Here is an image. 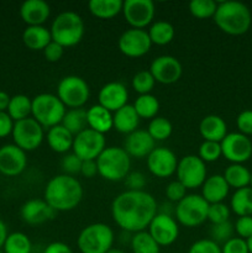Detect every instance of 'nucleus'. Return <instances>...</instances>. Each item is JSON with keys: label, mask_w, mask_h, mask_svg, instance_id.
<instances>
[{"label": "nucleus", "mask_w": 252, "mask_h": 253, "mask_svg": "<svg viewBox=\"0 0 252 253\" xmlns=\"http://www.w3.org/2000/svg\"><path fill=\"white\" fill-rule=\"evenodd\" d=\"M157 211V202L145 190H125L111 204L114 221L128 234L145 231Z\"/></svg>", "instance_id": "obj_1"}, {"label": "nucleus", "mask_w": 252, "mask_h": 253, "mask_svg": "<svg viewBox=\"0 0 252 253\" xmlns=\"http://www.w3.org/2000/svg\"><path fill=\"white\" fill-rule=\"evenodd\" d=\"M83 194V187L77 178L58 174L46 184L43 199L54 211H71L81 204Z\"/></svg>", "instance_id": "obj_2"}, {"label": "nucleus", "mask_w": 252, "mask_h": 253, "mask_svg": "<svg viewBox=\"0 0 252 253\" xmlns=\"http://www.w3.org/2000/svg\"><path fill=\"white\" fill-rule=\"evenodd\" d=\"M214 21L222 32L231 36L246 34L252 24V15L247 5L240 1L217 2Z\"/></svg>", "instance_id": "obj_3"}, {"label": "nucleus", "mask_w": 252, "mask_h": 253, "mask_svg": "<svg viewBox=\"0 0 252 253\" xmlns=\"http://www.w3.org/2000/svg\"><path fill=\"white\" fill-rule=\"evenodd\" d=\"M84 31L85 26L83 19L73 11H64L57 15L49 29L52 41L64 48L78 44L83 39Z\"/></svg>", "instance_id": "obj_4"}, {"label": "nucleus", "mask_w": 252, "mask_h": 253, "mask_svg": "<svg viewBox=\"0 0 252 253\" xmlns=\"http://www.w3.org/2000/svg\"><path fill=\"white\" fill-rule=\"evenodd\" d=\"M98 174L109 182H119L127 177L131 168V157L124 147H106L96 158Z\"/></svg>", "instance_id": "obj_5"}, {"label": "nucleus", "mask_w": 252, "mask_h": 253, "mask_svg": "<svg viewBox=\"0 0 252 253\" xmlns=\"http://www.w3.org/2000/svg\"><path fill=\"white\" fill-rule=\"evenodd\" d=\"M66 113V106L54 94L42 93L32 99L31 118H34L43 128L61 125Z\"/></svg>", "instance_id": "obj_6"}, {"label": "nucleus", "mask_w": 252, "mask_h": 253, "mask_svg": "<svg viewBox=\"0 0 252 253\" xmlns=\"http://www.w3.org/2000/svg\"><path fill=\"white\" fill-rule=\"evenodd\" d=\"M113 229L103 222H95L84 227L77 239V246L82 253H106L113 249Z\"/></svg>", "instance_id": "obj_7"}, {"label": "nucleus", "mask_w": 252, "mask_h": 253, "mask_svg": "<svg viewBox=\"0 0 252 253\" xmlns=\"http://www.w3.org/2000/svg\"><path fill=\"white\" fill-rule=\"evenodd\" d=\"M209 203L200 194H187L174 208L175 219L185 227H195L208 220Z\"/></svg>", "instance_id": "obj_8"}, {"label": "nucleus", "mask_w": 252, "mask_h": 253, "mask_svg": "<svg viewBox=\"0 0 252 253\" xmlns=\"http://www.w3.org/2000/svg\"><path fill=\"white\" fill-rule=\"evenodd\" d=\"M90 90L83 78L78 76H67L57 85V96L66 108H83L89 100Z\"/></svg>", "instance_id": "obj_9"}, {"label": "nucleus", "mask_w": 252, "mask_h": 253, "mask_svg": "<svg viewBox=\"0 0 252 253\" xmlns=\"http://www.w3.org/2000/svg\"><path fill=\"white\" fill-rule=\"evenodd\" d=\"M43 130L44 128L31 116L24 120L16 121L14 123V128L11 132L14 145H16L25 152L37 150L44 138Z\"/></svg>", "instance_id": "obj_10"}, {"label": "nucleus", "mask_w": 252, "mask_h": 253, "mask_svg": "<svg viewBox=\"0 0 252 253\" xmlns=\"http://www.w3.org/2000/svg\"><path fill=\"white\" fill-rule=\"evenodd\" d=\"M177 180H179L187 189H195L202 187L207 179V163L198 156L188 155L178 161Z\"/></svg>", "instance_id": "obj_11"}, {"label": "nucleus", "mask_w": 252, "mask_h": 253, "mask_svg": "<svg viewBox=\"0 0 252 253\" xmlns=\"http://www.w3.org/2000/svg\"><path fill=\"white\" fill-rule=\"evenodd\" d=\"M106 148V141L104 135L95 132L90 128H85L81 133L74 136L72 151L82 161H96Z\"/></svg>", "instance_id": "obj_12"}, {"label": "nucleus", "mask_w": 252, "mask_h": 253, "mask_svg": "<svg viewBox=\"0 0 252 253\" xmlns=\"http://www.w3.org/2000/svg\"><path fill=\"white\" fill-rule=\"evenodd\" d=\"M221 153L231 165H242L252 157V141L240 132H230L220 142Z\"/></svg>", "instance_id": "obj_13"}, {"label": "nucleus", "mask_w": 252, "mask_h": 253, "mask_svg": "<svg viewBox=\"0 0 252 253\" xmlns=\"http://www.w3.org/2000/svg\"><path fill=\"white\" fill-rule=\"evenodd\" d=\"M155 4L151 0H126L123 14L131 29L143 30L155 19Z\"/></svg>", "instance_id": "obj_14"}, {"label": "nucleus", "mask_w": 252, "mask_h": 253, "mask_svg": "<svg viewBox=\"0 0 252 253\" xmlns=\"http://www.w3.org/2000/svg\"><path fill=\"white\" fill-rule=\"evenodd\" d=\"M119 49L130 58H138L151 49L152 42L146 30L128 29L119 39Z\"/></svg>", "instance_id": "obj_15"}, {"label": "nucleus", "mask_w": 252, "mask_h": 253, "mask_svg": "<svg viewBox=\"0 0 252 253\" xmlns=\"http://www.w3.org/2000/svg\"><path fill=\"white\" fill-rule=\"evenodd\" d=\"M148 234L160 245V247H167L174 244L179 235V227L173 216L157 212L148 225Z\"/></svg>", "instance_id": "obj_16"}, {"label": "nucleus", "mask_w": 252, "mask_h": 253, "mask_svg": "<svg viewBox=\"0 0 252 253\" xmlns=\"http://www.w3.org/2000/svg\"><path fill=\"white\" fill-rule=\"evenodd\" d=\"M146 161L148 170L157 178H168L177 170V156L167 147H156Z\"/></svg>", "instance_id": "obj_17"}, {"label": "nucleus", "mask_w": 252, "mask_h": 253, "mask_svg": "<svg viewBox=\"0 0 252 253\" xmlns=\"http://www.w3.org/2000/svg\"><path fill=\"white\" fill-rule=\"evenodd\" d=\"M150 73L157 83L168 85L179 81L183 68L180 62L175 57L163 54L153 59L150 66Z\"/></svg>", "instance_id": "obj_18"}, {"label": "nucleus", "mask_w": 252, "mask_h": 253, "mask_svg": "<svg viewBox=\"0 0 252 253\" xmlns=\"http://www.w3.org/2000/svg\"><path fill=\"white\" fill-rule=\"evenodd\" d=\"M27 166L26 152L14 143L0 147V173L6 177L21 174Z\"/></svg>", "instance_id": "obj_19"}, {"label": "nucleus", "mask_w": 252, "mask_h": 253, "mask_svg": "<svg viewBox=\"0 0 252 253\" xmlns=\"http://www.w3.org/2000/svg\"><path fill=\"white\" fill-rule=\"evenodd\" d=\"M128 91L120 82H110L101 86L98 94L99 105L105 108L110 113H115L123 106L127 105Z\"/></svg>", "instance_id": "obj_20"}, {"label": "nucleus", "mask_w": 252, "mask_h": 253, "mask_svg": "<svg viewBox=\"0 0 252 253\" xmlns=\"http://www.w3.org/2000/svg\"><path fill=\"white\" fill-rule=\"evenodd\" d=\"M156 148V141L147 132V130H136L127 135L124 150L130 157L147 158L148 155Z\"/></svg>", "instance_id": "obj_21"}, {"label": "nucleus", "mask_w": 252, "mask_h": 253, "mask_svg": "<svg viewBox=\"0 0 252 253\" xmlns=\"http://www.w3.org/2000/svg\"><path fill=\"white\" fill-rule=\"evenodd\" d=\"M20 214L26 224L41 225L53 219L56 211L44 202V199H31L22 205Z\"/></svg>", "instance_id": "obj_22"}, {"label": "nucleus", "mask_w": 252, "mask_h": 253, "mask_svg": "<svg viewBox=\"0 0 252 253\" xmlns=\"http://www.w3.org/2000/svg\"><path fill=\"white\" fill-rule=\"evenodd\" d=\"M49 14V5L43 0H26L20 7V16L27 26H43Z\"/></svg>", "instance_id": "obj_23"}, {"label": "nucleus", "mask_w": 252, "mask_h": 253, "mask_svg": "<svg viewBox=\"0 0 252 253\" xmlns=\"http://www.w3.org/2000/svg\"><path fill=\"white\" fill-rule=\"evenodd\" d=\"M230 187L222 174H212L205 179L202 185V197L209 204L222 203L229 195Z\"/></svg>", "instance_id": "obj_24"}, {"label": "nucleus", "mask_w": 252, "mask_h": 253, "mask_svg": "<svg viewBox=\"0 0 252 253\" xmlns=\"http://www.w3.org/2000/svg\"><path fill=\"white\" fill-rule=\"evenodd\" d=\"M199 132L204 141L221 142L227 135V125L219 115H208L199 124Z\"/></svg>", "instance_id": "obj_25"}, {"label": "nucleus", "mask_w": 252, "mask_h": 253, "mask_svg": "<svg viewBox=\"0 0 252 253\" xmlns=\"http://www.w3.org/2000/svg\"><path fill=\"white\" fill-rule=\"evenodd\" d=\"M86 121H88V128L101 133V135L114 128L113 113L106 110L99 104L90 106L86 110Z\"/></svg>", "instance_id": "obj_26"}, {"label": "nucleus", "mask_w": 252, "mask_h": 253, "mask_svg": "<svg viewBox=\"0 0 252 253\" xmlns=\"http://www.w3.org/2000/svg\"><path fill=\"white\" fill-rule=\"evenodd\" d=\"M140 120L141 119L138 118L133 105H130V104L123 106L113 114L114 128L118 132L125 133V135H130L131 132L137 130Z\"/></svg>", "instance_id": "obj_27"}, {"label": "nucleus", "mask_w": 252, "mask_h": 253, "mask_svg": "<svg viewBox=\"0 0 252 253\" xmlns=\"http://www.w3.org/2000/svg\"><path fill=\"white\" fill-rule=\"evenodd\" d=\"M46 138L49 148L56 153L68 152L69 150H72L74 141V136L63 125H57L48 128Z\"/></svg>", "instance_id": "obj_28"}, {"label": "nucleus", "mask_w": 252, "mask_h": 253, "mask_svg": "<svg viewBox=\"0 0 252 253\" xmlns=\"http://www.w3.org/2000/svg\"><path fill=\"white\" fill-rule=\"evenodd\" d=\"M22 42L32 51H43L52 42L51 32L44 26H27L22 32Z\"/></svg>", "instance_id": "obj_29"}, {"label": "nucleus", "mask_w": 252, "mask_h": 253, "mask_svg": "<svg viewBox=\"0 0 252 253\" xmlns=\"http://www.w3.org/2000/svg\"><path fill=\"white\" fill-rule=\"evenodd\" d=\"M121 0H90L88 4L91 15L101 20H109L123 12Z\"/></svg>", "instance_id": "obj_30"}, {"label": "nucleus", "mask_w": 252, "mask_h": 253, "mask_svg": "<svg viewBox=\"0 0 252 253\" xmlns=\"http://www.w3.org/2000/svg\"><path fill=\"white\" fill-rule=\"evenodd\" d=\"M230 209L241 216H252V188L246 187L235 190L230 200Z\"/></svg>", "instance_id": "obj_31"}, {"label": "nucleus", "mask_w": 252, "mask_h": 253, "mask_svg": "<svg viewBox=\"0 0 252 253\" xmlns=\"http://www.w3.org/2000/svg\"><path fill=\"white\" fill-rule=\"evenodd\" d=\"M222 175L229 187L235 188L236 190L250 187L252 178V173L244 165H230Z\"/></svg>", "instance_id": "obj_32"}, {"label": "nucleus", "mask_w": 252, "mask_h": 253, "mask_svg": "<svg viewBox=\"0 0 252 253\" xmlns=\"http://www.w3.org/2000/svg\"><path fill=\"white\" fill-rule=\"evenodd\" d=\"M32 110V99L25 94H16L10 99L6 113L14 123L30 118Z\"/></svg>", "instance_id": "obj_33"}, {"label": "nucleus", "mask_w": 252, "mask_h": 253, "mask_svg": "<svg viewBox=\"0 0 252 253\" xmlns=\"http://www.w3.org/2000/svg\"><path fill=\"white\" fill-rule=\"evenodd\" d=\"M148 36H150L152 44H157V46H166V44L170 43L174 39L175 30L172 24L167 21H156L155 24L151 25L150 30L147 31Z\"/></svg>", "instance_id": "obj_34"}, {"label": "nucleus", "mask_w": 252, "mask_h": 253, "mask_svg": "<svg viewBox=\"0 0 252 253\" xmlns=\"http://www.w3.org/2000/svg\"><path fill=\"white\" fill-rule=\"evenodd\" d=\"M61 125H63L73 136L78 135L82 131L88 128L86 110L83 108L69 109V110H67Z\"/></svg>", "instance_id": "obj_35"}, {"label": "nucleus", "mask_w": 252, "mask_h": 253, "mask_svg": "<svg viewBox=\"0 0 252 253\" xmlns=\"http://www.w3.org/2000/svg\"><path fill=\"white\" fill-rule=\"evenodd\" d=\"M136 113L140 119H155L160 111V101L152 94L138 95L133 103Z\"/></svg>", "instance_id": "obj_36"}, {"label": "nucleus", "mask_w": 252, "mask_h": 253, "mask_svg": "<svg viewBox=\"0 0 252 253\" xmlns=\"http://www.w3.org/2000/svg\"><path fill=\"white\" fill-rule=\"evenodd\" d=\"M131 250L132 253H160L161 247L155 240L151 237L148 231L136 232L131 237Z\"/></svg>", "instance_id": "obj_37"}, {"label": "nucleus", "mask_w": 252, "mask_h": 253, "mask_svg": "<svg viewBox=\"0 0 252 253\" xmlns=\"http://www.w3.org/2000/svg\"><path fill=\"white\" fill-rule=\"evenodd\" d=\"M2 251L5 253H31L32 244L24 232H12L7 235Z\"/></svg>", "instance_id": "obj_38"}, {"label": "nucleus", "mask_w": 252, "mask_h": 253, "mask_svg": "<svg viewBox=\"0 0 252 253\" xmlns=\"http://www.w3.org/2000/svg\"><path fill=\"white\" fill-rule=\"evenodd\" d=\"M173 126L168 119L162 116H156L150 121L147 127V132L155 141H165L172 135Z\"/></svg>", "instance_id": "obj_39"}, {"label": "nucleus", "mask_w": 252, "mask_h": 253, "mask_svg": "<svg viewBox=\"0 0 252 253\" xmlns=\"http://www.w3.org/2000/svg\"><path fill=\"white\" fill-rule=\"evenodd\" d=\"M217 2L212 0H193L189 2V11L197 19H209L214 17Z\"/></svg>", "instance_id": "obj_40"}, {"label": "nucleus", "mask_w": 252, "mask_h": 253, "mask_svg": "<svg viewBox=\"0 0 252 253\" xmlns=\"http://www.w3.org/2000/svg\"><path fill=\"white\" fill-rule=\"evenodd\" d=\"M131 84L136 93H138L140 95H145V94H151V91L155 88L156 81L150 71H140L133 76Z\"/></svg>", "instance_id": "obj_41"}, {"label": "nucleus", "mask_w": 252, "mask_h": 253, "mask_svg": "<svg viewBox=\"0 0 252 253\" xmlns=\"http://www.w3.org/2000/svg\"><path fill=\"white\" fill-rule=\"evenodd\" d=\"M235 229L234 225L229 221L226 222H221V224H216V225H211V229H210V237L214 242H216L217 245L222 244L224 245L225 242L229 241L230 239H232V235H234Z\"/></svg>", "instance_id": "obj_42"}, {"label": "nucleus", "mask_w": 252, "mask_h": 253, "mask_svg": "<svg viewBox=\"0 0 252 253\" xmlns=\"http://www.w3.org/2000/svg\"><path fill=\"white\" fill-rule=\"evenodd\" d=\"M222 156L221 146L219 142H212V141H204L199 147L198 157L204 163H211L219 160Z\"/></svg>", "instance_id": "obj_43"}, {"label": "nucleus", "mask_w": 252, "mask_h": 253, "mask_svg": "<svg viewBox=\"0 0 252 253\" xmlns=\"http://www.w3.org/2000/svg\"><path fill=\"white\" fill-rule=\"evenodd\" d=\"M230 219V208L224 203H216V204H209L208 209V220L211 225L221 224V222L229 221Z\"/></svg>", "instance_id": "obj_44"}, {"label": "nucleus", "mask_w": 252, "mask_h": 253, "mask_svg": "<svg viewBox=\"0 0 252 253\" xmlns=\"http://www.w3.org/2000/svg\"><path fill=\"white\" fill-rule=\"evenodd\" d=\"M82 163L83 161L73 152L64 155L61 161V168L63 170V174L72 175V177H74V174H79L82 169Z\"/></svg>", "instance_id": "obj_45"}, {"label": "nucleus", "mask_w": 252, "mask_h": 253, "mask_svg": "<svg viewBox=\"0 0 252 253\" xmlns=\"http://www.w3.org/2000/svg\"><path fill=\"white\" fill-rule=\"evenodd\" d=\"M188 253H221V246L210 239H202L192 244Z\"/></svg>", "instance_id": "obj_46"}, {"label": "nucleus", "mask_w": 252, "mask_h": 253, "mask_svg": "<svg viewBox=\"0 0 252 253\" xmlns=\"http://www.w3.org/2000/svg\"><path fill=\"white\" fill-rule=\"evenodd\" d=\"M185 195H187V188L179 180H173L166 188V197L169 200V203L178 204Z\"/></svg>", "instance_id": "obj_47"}, {"label": "nucleus", "mask_w": 252, "mask_h": 253, "mask_svg": "<svg viewBox=\"0 0 252 253\" xmlns=\"http://www.w3.org/2000/svg\"><path fill=\"white\" fill-rule=\"evenodd\" d=\"M221 253H250L246 240L232 237L221 246Z\"/></svg>", "instance_id": "obj_48"}, {"label": "nucleus", "mask_w": 252, "mask_h": 253, "mask_svg": "<svg viewBox=\"0 0 252 253\" xmlns=\"http://www.w3.org/2000/svg\"><path fill=\"white\" fill-rule=\"evenodd\" d=\"M236 126L240 133L252 136V110L241 111L236 118Z\"/></svg>", "instance_id": "obj_49"}, {"label": "nucleus", "mask_w": 252, "mask_h": 253, "mask_svg": "<svg viewBox=\"0 0 252 253\" xmlns=\"http://www.w3.org/2000/svg\"><path fill=\"white\" fill-rule=\"evenodd\" d=\"M235 232L241 239L247 240L252 236V216H241L234 225Z\"/></svg>", "instance_id": "obj_50"}, {"label": "nucleus", "mask_w": 252, "mask_h": 253, "mask_svg": "<svg viewBox=\"0 0 252 253\" xmlns=\"http://www.w3.org/2000/svg\"><path fill=\"white\" fill-rule=\"evenodd\" d=\"M127 190H143L146 185V177L141 172H131L125 178Z\"/></svg>", "instance_id": "obj_51"}, {"label": "nucleus", "mask_w": 252, "mask_h": 253, "mask_svg": "<svg viewBox=\"0 0 252 253\" xmlns=\"http://www.w3.org/2000/svg\"><path fill=\"white\" fill-rule=\"evenodd\" d=\"M63 52H64V47H62L61 44L52 41L49 42V43L47 44L46 48L43 49V56L47 61L54 63V62H58L59 59L62 58Z\"/></svg>", "instance_id": "obj_52"}, {"label": "nucleus", "mask_w": 252, "mask_h": 253, "mask_svg": "<svg viewBox=\"0 0 252 253\" xmlns=\"http://www.w3.org/2000/svg\"><path fill=\"white\" fill-rule=\"evenodd\" d=\"M12 128H14V121L10 118L9 114L6 111L0 113V138L11 135Z\"/></svg>", "instance_id": "obj_53"}, {"label": "nucleus", "mask_w": 252, "mask_h": 253, "mask_svg": "<svg viewBox=\"0 0 252 253\" xmlns=\"http://www.w3.org/2000/svg\"><path fill=\"white\" fill-rule=\"evenodd\" d=\"M81 174L85 178H94L98 174L96 161H83L82 163Z\"/></svg>", "instance_id": "obj_54"}, {"label": "nucleus", "mask_w": 252, "mask_h": 253, "mask_svg": "<svg viewBox=\"0 0 252 253\" xmlns=\"http://www.w3.org/2000/svg\"><path fill=\"white\" fill-rule=\"evenodd\" d=\"M43 253H73L71 247L67 244L61 241L52 242V244L47 245L46 249L43 250Z\"/></svg>", "instance_id": "obj_55"}, {"label": "nucleus", "mask_w": 252, "mask_h": 253, "mask_svg": "<svg viewBox=\"0 0 252 253\" xmlns=\"http://www.w3.org/2000/svg\"><path fill=\"white\" fill-rule=\"evenodd\" d=\"M10 99H11V96H10L9 94L5 93V91H2V90H0V113L7 110Z\"/></svg>", "instance_id": "obj_56"}, {"label": "nucleus", "mask_w": 252, "mask_h": 253, "mask_svg": "<svg viewBox=\"0 0 252 253\" xmlns=\"http://www.w3.org/2000/svg\"><path fill=\"white\" fill-rule=\"evenodd\" d=\"M7 227L5 225V222L0 219V250H2L4 247L5 241H6V237H7Z\"/></svg>", "instance_id": "obj_57"}, {"label": "nucleus", "mask_w": 252, "mask_h": 253, "mask_svg": "<svg viewBox=\"0 0 252 253\" xmlns=\"http://www.w3.org/2000/svg\"><path fill=\"white\" fill-rule=\"evenodd\" d=\"M106 253H125V252H124L123 250H120V249H114V247H113V249L109 250V251L106 252Z\"/></svg>", "instance_id": "obj_58"}, {"label": "nucleus", "mask_w": 252, "mask_h": 253, "mask_svg": "<svg viewBox=\"0 0 252 253\" xmlns=\"http://www.w3.org/2000/svg\"><path fill=\"white\" fill-rule=\"evenodd\" d=\"M246 242H247V246H249L250 253H252V236L250 237V239H247Z\"/></svg>", "instance_id": "obj_59"}, {"label": "nucleus", "mask_w": 252, "mask_h": 253, "mask_svg": "<svg viewBox=\"0 0 252 253\" xmlns=\"http://www.w3.org/2000/svg\"><path fill=\"white\" fill-rule=\"evenodd\" d=\"M250 187L252 188V178H251V183H250Z\"/></svg>", "instance_id": "obj_60"}, {"label": "nucleus", "mask_w": 252, "mask_h": 253, "mask_svg": "<svg viewBox=\"0 0 252 253\" xmlns=\"http://www.w3.org/2000/svg\"><path fill=\"white\" fill-rule=\"evenodd\" d=\"M0 253H5L4 251H2V250H0Z\"/></svg>", "instance_id": "obj_61"}]
</instances>
